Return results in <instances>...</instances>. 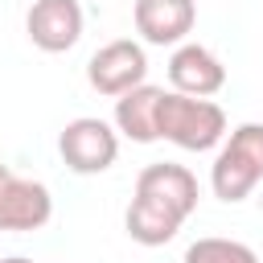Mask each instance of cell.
Here are the masks:
<instances>
[{
    "label": "cell",
    "instance_id": "obj_8",
    "mask_svg": "<svg viewBox=\"0 0 263 263\" xmlns=\"http://www.w3.org/2000/svg\"><path fill=\"white\" fill-rule=\"evenodd\" d=\"M168 82L173 90L181 95H197V99H210L226 86V66L214 49L197 45V41H181L168 58Z\"/></svg>",
    "mask_w": 263,
    "mask_h": 263
},
{
    "label": "cell",
    "instance_id": "obj_12",
    "mask_svg": "<svg viewBox=\"0 0 263 263\" xmlns=\"http://www.w3.org/2000/svg\"><path fill=\"white\" fill-rule=\"evenodd\" d=\"M0 263H33V259H25V255H8V259H0Z\"/></svg>",
    "mask_w": 263,
    "mask_h": 263
},
{
    "label": "cell",
    "instance_id": "obj_3",
    "mask_svg": "<svg viewBox=\"0 0 263 263\" xmlns=\"http://www.w3.org/2000/svg\"><path fill=\"white\" fill-rule=\"evenodd\" d=\"M160 140L185 152H210L226 140V111L214 99L164 90L160 99Z\"/></svg>",
    "mask_w": 263,
    "mask_h": 263
},
{
    "label": "cell",
    "instance_id": "obj_11",
    "mask_svg": "<svg viewBox=\"0 0 263 263\" xmlns=\"http://www.w3.org/2000/svg\"><path fill=\"white\" fill-rule=\"evenodd\" d=\"M181 263H259V255H255L247 242H238V238H218V234H210V238L189 242Z\"/></svg>",
    "mask_w": 263,
    "mask_h": 263
},
{
    "label": "cell",
    "instance_id": "obj_2",
    "mask_svg": "<svg viewBox=\"0 0 263 263\" xmlns=\"http://www.w3.org/2000/svg\"><path fill=\"white\" fill-rule=\"evenodd\" d=\"M259 181H263V123H238L210 164V189L218 201L234 205L247 201Z\"/></svg>",
    "mask_w": 263,
    "mask_h": 263
},
{
    "label": "cell",
    "instance_id": "obj_7",
    "mask_svg": "<svg viewBox=\"0 0 263 263\" xmlns=\"http://www.w3.org/2000/svg\"><path fill=\"white\" fill-rule=\"evenodd\" d=\"M82 4L78 0H33L25 12V33L41 53H66L82 37Z\"/></svg>",
    "mask_w": 263,
    "mask_h": 263
},
{
    "label": "cell",
    "instance_id": "obj_5",
    "mask_svg": "<svg viewBox=\"0 0 263 263\" xmlns=\"http://www.w3.org/2000/svg\"><path fill=\"white\" fill-rule=\"evenodd\" d=\"M53 218V193L49 185L12 173L8 164H0V230L8 234H29L41 230Z\"/></svg>",
    "mask_w": 263,
    "mask_h": 263
},
{
    "label": "cell",
    "instance_id": "obj_6",
    "mask_svg": "<svg viewBox=\"0 0 263 263\" xmlns=\"http://www.w3.org/2000/svg\"><path fill=\"white\" fill-rule=\"evenodd\" d=\"M144 78H148V53H144V45L132 41V37H119V41L99 45V49L90 53V62H86V82H90L99 95H107V99L127 95V90L140 86Z\"/></svg>",
    "mask_w": 263,
    "mask_h": 263
},
{
    "label": "cell",
    "instance_id": "obj_10",
    "mask_svg": "<svg viewBox=\"0 0 263 263\" xmlns=\"http://www.w3.org/2000/svg\"><path fill=\"white\" fill-rule=\"evenodd\" d=\"M160 99L164 90L160 86H132L127 95L115 99V132L127 136L132 144H152L160 140Z\"/></svg>",
    "mask_w": 263,
    "mask_h": 263
},
{
    "label": "cell",
    "instance_id": "obj_9",
    "mask_svg": "<svg viewBox=\"0 0 263 263\" xmlns=\"http://www.w3.org/2000/svg\"><path fill=\"white\" fill-rule=\"evenodd\" d=\"M197 0H136L132 25L148 45H181L193 33Z\"/></svg>",
    "mask_w": 263,
    "mask_h": 263
},
{
    "label": "cell",
    "instance_id": "obj_4",
    "mask_svg": "<svg viewBox=\"0 0 263 263\" xmlns=\"http://www.w3.org/2000/svg\"><path fill=\"white\" fill-rule=\"evenodd\" d=\"M58 152L66 160L70 173L78 177H95V173H107L119 156V132L99 119V115H78L62 127L58 136Z\"/></svg>",
    "mask_w": 263,
    "mask_h": 263
},
{
    "label": "cell",
    "instance_id": "obj_1",
    "mask_svg": "<svg viewBox=\"0 0 263 263\" xmlns=\"http://www.w3.org/2000/svg\"><path fill=\"white\" fill-rule=\"evenodd\" d=\"M197 177L185 164L160 160V164H144L136 177V193L132 205L123 214V230L132 242L140 247H164L177 238V230L185 226V218L197 210Z\"/></svg>",
    "mask_w": 263,
    "mask_h": 263
}]
</instances>
